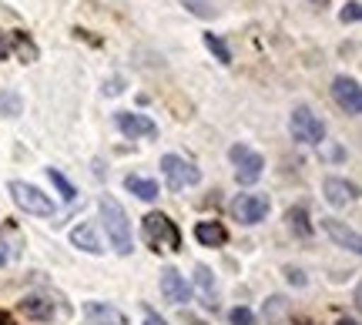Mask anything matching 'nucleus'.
<instances>
[{
    "label": "nucleus",
    "mask_w": 362,
    "mask_h": 325,
    "mask_svg": "<svg viewBox=\"0 0 362 325\" xmlns=\"http://www.w3.org/2000/svg\"><path fill=\"white\" fill-rule=\"evenodd\" d=\"M296 325H312V322H309V319H296Z\"/></svg>",
    "instance_id": "obj_33"
},
{
    "label": "nucleus",
    "mask_w": 362,
    "mask_h": 325,
    "mask_svg": "<svg viewBox=\"0 0 362 325\" xmlns=\"http://www.w3.org/2000/svg\"><path fill=\"white\" fill-rule=\"evenodd\" d=\"M288 124H292V138L302 141V144H319L325 138V124L312 114L309 107H296Z\"/></svg>",
    "instance_id": "obj_6"
},
{
    "label": "nucleus",
    "mask_w": 362,
    "mask_h": 325,
    "mask_svg": "<svg viewBox=\"0 0 362 325\" xmlns=\"http://www.w3.org/2000/svg\"><path fill=\"white\" fill-rule=\"evenodd\" d=\"M312 4H329V0H312Z\"/></svg>",
    "instance_id": "obj_34"
},
{
    "label": "nucleus",
    "mask_w": 362,
    "mask_h": 325,
    "mask_svg": "<svg viewBox=\"0 0 362 325\" xmlns=\"http://www.w3.org/2000/svg\"><path fill=\"white\" fill-rule=\"evenodd\" d=\"M11 54V34H0V61Z\"/></svg>",
    "instance_id": "obj_29"
},
{
    "label": "nucleus",
    "mask_w": 362,
    "mask_h": 325,
    "mask_svg": "<svg viewBox=\"0 0 362 325\" xmlns=\"http://www.w3.org/2000/svg\"><path fill=\"white\" fill-rule=\"evenodd\" d=\"M124 188H128L131 195H138L141 201H155V198H158V182H151V178L128 175V178H124Z\"/></svg>",
    "instance_id": "obj_18"
},
{
    "label": "nucleus",
    "mask_w": 362,
    "mask_h": 325,
    "mask_svg": "<svg viewBox=\"0 0 362 325\" xmlns=\"http://www.w3.org/2000/svg\"><path fill=\"white\" fill-rule=\"evenodd\" d=\"M84 315L94 325H128L124 312H117L111 305H101V302H84Z\"/></svg>",
    "instance_id": "obj_13"
},
{
    "label": "nucleus",
    "mask_w": 362,
    "mask_h": 325,
    "mask_svg": "<svg viewBox=\"0 0 362 325\" xmlns=\"http://www.w3.org/2000/svg\"><path fill=\"white\" fill-rule=\"evenodd\" d=\"M98 208H101V221H104V232H107V238H111V245H115L117 255H131V221L128 215H124V208L117 205V198L104 195L101 201H98Z\"/></svg>",
    "instance_id": "obj_1"
},
{
    "label": "nucleus",
    "mask_w": 362,
    "mask_h": 325,
    "mask_svg": "<svg viewBox=\"0 0 362 325\" xmlns=\"http://www.w3.org/2000/svg\"><path fill=\"white\" fill-rule=\"evenodd\" d=\"M228 155H232V161H235V178H238V184H255L262 178L265 158L255 155L252 148H245V144H235Z\"/></svg>",
    "instance_id": "obj_4"
},
{
    "label": "nucleus",
    "mask_w": 362,
    "mask_h": 325,
    "mask_svg": "<svg viewBox=\"0 0 362 325\" xmlns=\"http://www.w3.org/2000/svg\"><path fill=\"white\" fill-rule=\"evenodd\" d=\"M181 7H188V11H192L194 17H202V20L215 17V7H211V0H181Z\"/></svg>",
    "instance_id": "obj_25"
},
{
    "label": "nucleus",
    "mask_w": 362,
    "mask_h": 325,
    "mask_svg": "<svg viewBox=\"0 0 362 325\" xmlns=\"http://www.w3.org/2000/svg\"><path fill=\"white\" fill-rule=\"evenodd\" d=\"M24 111V98L17 91H0V114L4 117H17Z\"/></svg>",
    "instance_id": "obj_20"
},
{
    "label": "nucleus",
    "mask_w": 362,
    "mask_h": 325,
    "mask_svg": "<svg viewBox=\"0 0 362 325\" xmlns=\"http://www.w3.org/2000/svg\"><path fill=\"white\" fill-rule=\"evenodd\" d=\"M161 295H165V302H171V305H185V302L192 299V288L185 282V275H178L175 268H165V272H161Z\"/></svg>",
    "instance_id": "obj_10"
},
{
    "label": "nucleus",
    "mask_w": 362,
    "mask_h": 325,
    "mask_svg": "<svg viewBox=\"0 0 362 325\" xmlns=\"http://www.w3.org/2000/svg\"><path fill=\"white\" fill-rule=\"evenodd\" d=\"M47 175H51L54 188H57V191L64 195V201H74V198H78V188H74V184L67 182V178H64V175H61V171H57V168H47Z\"/></svg>",
    "instance_id": "obj_23"
},
{
    "label": "nucleus",
    "mask_w": 362,
    "mask_h": 325,
    "mask_svg": "<svg viewBox=\"0 0 362 325\" xmlns=\"http://www.w3.org/2000/svg\"><path fill=\"white\" fill-rule=\"evenodd\" d=\"M194 285H198V292H202V299H205L208 309L218 305V285H215V275H211L208 265H198V268H194Z\"/></svg>",
    "instance_id": "obj_14"
},
{
    "label": "nucleus",
    "mask_w": 362,
    "mask_h": 325,
    "mask_svg": "<svg viewBox=\"0 0 362 325\" xmlns=\"http://www.w3.org/2000/svg\"><path fill=\"white\" fill-rule=\"evenodd\" d=\"M205 47L215 54V57H218L221 64H228V61H232V51L225 47V40H221L218 34H205Z\"/></svg>",
    "instance_id": "obj_24"
},
{
    "label": "nucleus",
    "mask_w": 362,
    "mask_h": 325,
    "mask_svg": "<svg viewBox=\"0 0 362 325\" xmlns=\"http://www.w3.org/2000/svg\"><path fill=\"white\" fill-rule=\"evenodd\" d=\"M194 238L208 248H218V245L228 242V232L221 228L218 221H198V225H194Z\"/></svg>",
    "instance_id": "obj_16"
},
{
    "label": "nucleus",
    "mask_w": 362,
    "mask_h": 325,
    "mask_svg": "<svg viewBox=\"0 0 362 325\" xmlns=\"http://www.w3.org/2000/svg\"><path fill=\"white\" fill-rule=\"evenodd\" d=\"M7 259H11V252H7V245H4V238H0V265H7Z\"/></svg>",
    "instance_id": "obj_31"
},
{
    "label": "nucleus",
    "mask_w": 362,
    "mask_h": 325,
    "mask_svg": "<svg viewBox=\"0 0 362 325\" xmlns=\"http://www.w3.org/2000/svg\"><path fill=\"white\" fill-rule=\"evenodd\" d=\"M322 191H325V201H329V205H336V208H346V205H352V201L359 198L356 184L346 182V178H325Z\"/></svg>",
    "instance_id": "obj_11"
},
{
    "label": "nucleus",
    "mask_w": 362,
    "mask_h": 325,
    "mask_svg": "<svg viewBox=\"0 0 362 325\" xmlns=\"http://www.w3.org/2000/svg\"><path fill=\"white\" fill-rule=\"evenodd\" d=\"M11 47L17 51V57H21L24 64H34V61H37V44L27 37V34H13V37H11Z\"/></svg>",
    "instance_id": "obj_19"
},
{
    "label": "nucleus",
    "mask_w": 362,
    "mask_h": 325,
    "mask_svg": "<svg viewBox=\"0 0 362 325\" xmlns=\"http://www.w3.org/2000/svg\"><path fill=\"white\" fill-rule=\"evenodd\" d=\"M144 242L155 248V252H178L181 248V232L168 215L151 211V215L144 218Z\"/></svg>",
    "instance_id": "obj_2"
},
{
    "label": "nucleus",
    "mask_w": 362,
    "mask_h": 325,
    "mask_svg": "<svg viewBox=\"0 0 362 325\" xmlns=\"http://www.w3.org/2000/svg\"><path fill=\"white\" fill-rule=\"evenodd\" d=\"M285 221H288V228H296V235H302V238H309V235H312V225H309L305 208H288Z\"/></svg>",
    "instance_id": "obj_22"
},
{
    "label": "nucleus",
    "mask_w": 362,
    "mask_h": 325,
    "mask_svg": "<svg viewBox=\"0 0 362 325\" xmlns=\"http://www.w3.org/2000/svg\"><path fill=\"white\" fill-rule=\"evenodd\" d=\"M7 191H11L13 205L17 208H24L27 215H44V218H51L54 215V201L40 188H34V184H24V182H11L7 184Z\"/></svg>",
    "instance_id": "obj_3"
},
{
    "label": "nucleus",
    "mask_w": 362,
    "mask_h": 325,
    "mask_svg": "<svg viewBox=\"0 0 362 325\" xmlns=\"http://www.w3.org/2000/svg\"><path fill=\"white\" fill-rule=\"evenodd\" d=\"M115 121H117V128L124 131L128 138H158V124L151 121V117H144V114H131V111H121Z\"/></svg>",
    "instance_id": "obj_9"
},
{
    "label": "nucleus",
    "mask_w": 362,
    "mask_h": 325,
    "mask_svg": "<svg viewBox=\"0 0 362 325\" xmlns=\"http://www.w3.org/2000/svg\"><path fill=\"white\" fill-rule=\"evenodd\" d=\"M359 0H352V4H346V11L339 13V17H342V24H356V20H359Z\"/></svg>",
    "instance_id": "obj_26"
},
{
    "label": "nucleus",
    "mask_w": 362,
    "mask_h": 325,
    "mask_svg": "<svg viewBox=\"0 0 362 325\" xmlns=\"http://www.w3.org/2000/svg\"><path fill=\"white\" fill-rule=\"evenodd\" d=\"M161 171H165V178H168V184L175 188V191H181V188H188V184L202 182V171L194 168L192 161H185V158H178V155H165V158H161Z\"/></svg>",
    "instance_id": "obj_5"
},
{
    "label": "nucleus",
    "mask_w": 362,
    "mask_h": 325,
    "mask_svg": "<svg viewBox=\"0 0 362 325\" xmlns=\"http://www.w3.org/2000/svg\"><path fill=\"white\" fill-rule=\"evenodd\" d=\"M285 275H288V282H296V285H305V275L298 272V268H288Z\"/></svg>",
    "instance_id": "obj_30"
},
{
    "label": "nucleus",
    "mask_w": 362,
    "mask_h": 325,
    "mask_svg": "<svg viewBox=\"0 0 362 325\" xmlns=\"http://www.w3.org/2000/svg\"><path fill=\"white\" fill-rule=\"evenodd\" d=\"M21 312H24L27 319H37V322H44V319H51V315H54V305L47 299H40V295H27V299L21 302Z\"/></svg>",
    "instance_id": "obj_17"
},
{
    "label": "nucleus",
    "mask_w": 362,
    "mask_h": 325,
    "mask_svg": "<svg viewBox=\"0 0 362 325\" xmlns=\"http://www.w3.org/2000/svg\"><path fill=\"white\" fill-rule=\"evenodd\" d=\"M71 245L81 248V252H88V255H101V242H98V232H94L90 221H84V225H78V228L71 232Z\"/></svg>",
    "instance_id": "obj_15"
},
{
    "label": "nucleus",
    "mask_w": 362,
    "mask_h": 325,
    "mask_svg": "<svg viewBox=\"0 0 362 325\" xmlns=\"http://www.w3.org/2000/svg\"><path fill=\"white\" fill-rule=\"evenodd\" d=\"M144 325H168V322H165L161 315H155L151 309H144Z\"/></svg>",
    "instance_id": "obj_28"
},
{
    "label": "nucleus",
    "mask_w": 362,
    "mask_h": 325,
    "mask_svg": "<svg viewBox=\"0 0 362 325\" xmlns=\"http://www.w3.org/2000/svg\"><path fill=\"white\" fill-rule=\"evenodd\" d=\"M332 98H336V105L346 111V114H359L362 111V88H359V81H352V78H336L332 81Z\"/></svg>",
    "instance_id": "obj_7"
},
{
    "label": "nucleus",
    "mask_w": 362,
    "mask_h": 325,
    "mask_svg": "<svg viewBox=\"0 0 362 325\" xmlns=\"http://www.w3.org/2000/svg\"><path fill=\"white\" fill-rule=\"evenodd\" d=\"M285 312H288V302L282 295H275V299L265 302V322L269 325H282L285 322Z\"/></svg>",
    "instance_id": "obj_21"
},
{
    "label": "nucleus",
    "mask_w": 362,
    "mask_h": 325,
    "mask_svg": "<svg viewBox=\"0 0 362 325\" xmlns=\"http://www.w3.org/2000/svg\"><path fill=\"white\" fill-rule=\"evenodd\" d=\"M336 325H359V322H356V319H339Z\"/></svg>",
    "instance_id": "obj_32"
},
{
    "label": "nucleus",
    "mask_w": 362,
    "mask_h": 325,
    "mask_svg": "<svg viewBox=\"0 0 362 325\" xmlns=\"http://www.w3.org/2000/svg\"><path fill=\"white\" fill-rule=\"evenodd\" d=\"M232 325H255V315L248 309H235L232 312Z\"/></svg>",
    "instance_id": "obj_27"
},
{
    "label": "nucleus",
    "mask_w": 362,
    "mask_h": 325,
    "mask_svg": "<svg viewBox=\"0 0 362 325\" xmlns=\"http://www.w3.org/2000/svg\"><path fill=\"white\" fill-rule=\"evenodd\" d=\"M232 215L242 221V225H255V221H262L269 215V198L265 195H238L232 205Z\"/></svg>",
    "instance_id": "obj_8"
},
{
    "label": "nucleus",
    "mask_w": 362,
    "mask_h": 325,
    "mask_svg": "<svg viewBox=\"0 0 362 325\" xmlns=\"http://www.w3.org/2000/svg\"><path fill=\"white\" fill-rule=\"evenodd\" d=\"M322 228H325V235L336 242V245H342V248H349L352 255L359 252V235H356V228H349V225H342L339 218H322Z\"/></svg>",
    "instance_id": "obj_12"
}]
</instances>
